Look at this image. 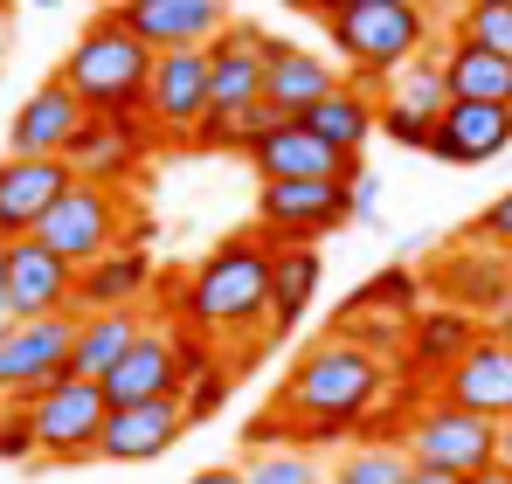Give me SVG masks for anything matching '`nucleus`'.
<instances>
[{
  "label": "nucleus",
  "mask_w": 512,
  "mask_h": 484,
  "mask_svg": "<svg viewBox=\"0 0 512 484\" xmlns=\"http://www.w3.org/2000/svg\"><path fill=\"white\" fill-rule=\"evenodd\" d=\"M250 111H208L194 132V153H250Z\"/></svg>",
  "instance_id": "f704fd0d"
},
{
  "label": "nucleus",
  "mask_w": 512,
  "mask_h": 484,
  "mask_svg": "<svg viewBox=\"0 0 512 484\" xmlns=\"http://www.w3.org/2000/svg\"><path fill=\"white\" fill-rule=\"evenodd\" d=\"M429 7L423 0H353L340 21H326V42H333V56L346 63V77L367 83L374 97H381V83L395 77L402 63H416L429 42Z\"/></svg>",
  "instance_id": "20e7f679"
},
{
  "label": "nucleus",
  "mask_w": 512,
  "mask_h": 484,
  "mask_svg": "<svg viewBox=\"0 0 512 484\" xmlns=\"http://www.w3.org/2000/svg\"><path fill=\"white\" fill-rule=\"evenodd\" d=\"M388 381H395L388 360H374L367 346L326 332V339H312L291 360V374L270 395V415L250 422V450H312V443H333V436L360 429L381 408Z\"/></svg>",
  "instance_id": "f257e3e1"
},
{
  "label": "nucleus",
  "mask_w": 512,
  "mask_h": 484,
  "mask_svg": "<svg viewBox=\"0 0 512 484\" xmlns=\"http://www.w3.org/2000/svg\"><path fill=\"white\" fill-rule=\"evenodd\" d=\"M506 256H512V249H506Z\"/></svg>",
  "instance_id": "3c124183"
},
{
  "label": "nucleus",
  "mask_w": 512,
  "mask_h": 484,
  "mask_svg": "<svg viewBox=\"0 0 512 484\" xmlns=\"http://www.w3.org/2000/svg\"><path fill=\"white\" fill-rule=\"evenodd\" d=\"M423 291L436 305H450V312H464V319H506L512 312V256L506 249H492V242H471L457 236L436 263L423 270Z\"/></svg>",
  "instance_id": "6e6552de"
},
{
  "label": "nucleus",
  "mask_w": 512,
  "mask_h": 484,
  "mask_svg": "<svg viewBox=\"0 0 512 484\" xmlns=\"http://www.w3.org/2000/svg\"><path fill=\"white\" fill-rule=\"evenodd\" d=\"M180 436H187V408H180V395L125 402V408L104 415V429H97V457H104V464H153V457H167Z\"/></svg>",
  "instance_id": "dca6fc26"
},
{
  "label": "nucleus",
  "mask_w": 512,
  "mask_h": 484,
  "mask_svg": "<svg viewBox=\"0 0 512 484\" xmlns=\"http://www.w3.org/2000/svg\"><path fill=\"white\" fill-rule=\"evenodd\" d=\"M395 443L409 450V464H423V471H450V478H478L485 464H499V422L464 415V408H450V402L409 408V422H402Z\"/></svg>",
  "instance_id": "0eeeda50"
},
{
  "label": "nucleus",
  "mask_w": 512,
  "mask_h": 484,
  "mask_svg": "<svg viewBox=\"0 0 512 484\" xmlns=\"http://www.w3.org/2000/svg\"><path fill=\"white\" fill-rule=\"evenodd\" d=\"M0 28H7V0H0Z\"/></svg>",
  "instance_id": "09e8293b"
},
{
  "label": "nucleus",
  "mask_w": 512,
  "mask_h": 484,
  "mask_svg": "<svg viewBox=\"0 0 512 484\" xmlns=\"http://www.w3.org/2000/svg\"><path fill=\"white\" fill-rule=\"evenodd\" d=\"M340 70L333 63H319L312 49H298V42H277L270 35V56H263V104L270 111H284V118H305L319 97H333L340 90Z\"/></svg>",
  "instance_id": "b1692460"
},
{
  "label": "nucleus",
  "mask_w": 512,
  "mask_h": 484,
  "mask_svg": "<svg viewBox=\"0 0 512 484\" xmlns=\"http://www.w3.org/2000/svg\"><path fill=\"white\" fill-rule=\"evenodd\" d=\"M77 305V270L42 249L35 236L0 242V325L21 319H49V312H70Z\"/></svg>",
  "instance_id": "9b49d317"
},
{
  "label": "nucleus",
  "mask_w": 512,
  "mask_h": 484,
  "mask_svg": "<svg viewBox=\"0 0 512 484\" xmlns=\"http://www.w3.org/2000/svg\"><path fill=\"white\" fill-rule=\"evenodd\" d=\"M153 256L139 249V242H118L111 256H97L90 270H77V319H90V312H139V298L153 291Z\"/></svg>",
  "instance_id": "4be33fe9"
},
{
  "label": "nucleus",
  "mask_w": 512,
  "mask_h": 484,
  "mask_svg": "<svg viewBox=\"0 0 512 484\" xmlns=\"http://www.w3.org/2000/svg\"><path fill=\"white\" fill-rule=\"evenodd\" d=\"M0 56H7V28H0Z\"/></svg>",
  "instance_id": "de8ad7c7"
},
{
  "label": "nucleus",
  "mask_w": 512,
  "mask_h": 484,
  "mask_svg": "<svg viewBox=\"0 0 512 484\" xmlns=\"http://www.w3.org/2000/svg\"><path fill=\"white\" fill-rule=\"evenodd\" d=\"M450 42H478V49H492V56L512 63V0H464Z\"/></svg>",
  "instance_id": "473e14b6"
},
{
  "label": "nucleus",
  "mask_w": 512,
  "mask_h": 484,
  "mask_svg": "<svg viewBox=\"0 0 512 484\" xmlns=\"http://www.w3.org/2000/svg\"><path fill=\"white\" fill-rule=\"evenodd\" d=\"M499 464L512 471V422H499Z\"/></svg>",
  "instance_id": "c03bdc74"
},
{
  "label": "nucleus",
  "mask_w": 512,
  "mask_h": 484,
  "mask_svg": "<svg viewBox=\"0 0 512 484\" xmlns=\"http://www.w3.org/2000/svg\"><path fill=\"white\" fill-rule=\"evenodd\" d=\"M104 388L63 374L56 388L28 395V429H35V464H90L97 457V429H104Z\"/></svg>",
  "instance_id": "1a4fd4ad"
},
{
  "label": "nucleus",
  "mask_w": 512,
  "mask_h": 484,
  "mask_svg": "<svg viewBox=\"0 0 512 484\" xmlns=\"http://www.w3.org/2000/svg\"><path fill=\"white\" fill-rule=\"evenodd\" d=\"M423 7H464V0H423Z\"/></svg>",
  "instance_id": "49530a36"
},
{
  "label": "nucleus",
  "mask_w": 512,
  "mask_h": 484,
  "mask_svg": "<svg viewBox=\"0 0 512 484\" xmlns=\"http://www.w3.org/2000/svg\"><path fill=\"white\" fill-rule=\"evenodd\" d=\"M104 388V402L125 408V402H160V395H180L187 388V374H180V353H173V332L167 325H146L139 339H132V353L97 381Z\"/></svg>",
  "instance_id": "412c9836"
},
{
  "label": "nucleus",
  "mask_w": 512,
  "mask_h": 484,
  "mask_svg": "<svg viewBox=\"0 0 512 484\" xmlns=\"http://www.w3.org/2000/svg\"><path fill=\"white\" fill-rule=\"evenodd\" d=\"M243 160L256 166V180H346V187H353V180L367 173L360 160H346V153H333L326 139H312L298 118H284L270 139H256Z\"/></svg>",
  "instance_id": "a211bd4d"
},
{
  "label": "nucleus",
  "mask_w": 512,
  "mask_h": 484,
  "mask_svg": "<svg viewBox=\"0 0 512 484\" xmlns=\"http://www.w3.org/2000/svg\"><path fill=\"white\" fill-rule=\"evenodd\" d=\"M298 125H305L312 139H326L333 153L360 160V146H367V139L381 132V97H374L367 83H353V77H346L340 90H333V97H319V104H312V111H305Z\"/></svg>",
  "instance_id": "393cba45"
},
{
  "label": "nucleus",
  "mask_w": 512,
  "mask_h": 484,
  "mask_svg": "<svg viewBox=\"0 0 512 484\" xmlns=\"http://www.w3.org/2000/svg\"><path fill=\"white\" fill-rule=\"evenodd\" d=\"M243 484H326V464L312 450H250Z\"/></svg>",
  "instance_id": "72a5a7b5"
},
{
  "label": "nucleus",
  "mask_w": 512,
  "mask_h": 484,
  "mask_svg": "<svg viewBox=\"0 0 512 484\" xmlns=\"http://www.w3.org/2000/svg\"><path fill=\"white\" fill-rule=\"evenodd\" d=\"M153 63H160V56H153L132 28H118V21H111V7H104L84 35L70 42V56H63V70H56V77L77 90V104H84L90 118H146Z\"/></svg>",
  "instance_id": "7ed1b4c3"
},
{
  "label": "nucleus",
  "mask_w": 512,
  "mask_h": 484,
  "mask_svg": "<svg viewBox=\"0 0 512 484\" xmlns=\"http://www.w3.org/2000/svg\"><path fill=\"white\" fill-rule=\"evenodd\" d=\"M381 104H402V111H416V118H443L450 111V83H443V56H423V63H402L395 77H388V97Z\"/></svg>",
  "instance_id": "7c9ffc66"
},
{
  "label": "nucleus",
  "mask_w": 512,
  "mask_h": 484,
  "mask_svg": "<svg viewBox=\"0 0 512 484\" xmlns=\"http://www.w3.org/2000/svg\"><path fill=\"white\" fill-rule=\"evenodd\" d=\"M492 339H499V346H506V353H512V312H506V319H499V332H492Z\"/></svg>",
  "instance_id": "a18cd8bd"
},
{
  "label": "nucleus",
  "mask_w": 512,
  "mask_h": 484,
  "mask_svg": "<svg viewBox=\"0 0 512 484\" xmlns=\"http://www.w3.org/2000/svg\"><path fill=\"white\" fill-rule=\"evenodd\" d=\"M512 146V111L506 104H450L436 118V139H429V160L443 166H485Z\"/></svg>",
  "instance_id": "5701e85b"
},
{
  "label": "nucleus",
  "mask_w": 512,
  "mask_h": 484,
  "mask_svg": "<svg viewBox=\"0 0 512 484\" xmlns=\"http://www.w3.org/2000/svg\"><path fill=\"white\" fill-rule=\"evenodd\" d=\"M319 284H326V263H319V249H277V277H270V332L284 339V332H298V319L312 312V298H319Z\"/></svg>",
  "instance_id": "c85d7f7f"
},
{
  "label": "nucleus",
  "mask_w": 512,
  "mask_h": 484,
  "mask_svg": "<svg viewBox=\"0 0 512 484\" xmlns=\"http://www.w3.org/2000/svg\"><path fill=\"white\" fill-rule=\"evenodd\" d=\"M471 484H512V471H506V464H485V471H478Z\"/></svg>",
  "instance_id": "37998d69"
},
{
  "label": "nucleus",
  "mask_w": 512,
  "mask_h": 484,
  "mask_svg": "<svg viewBox=\"0 0 512 484\" xmlns=\"http://www.w3.org/2000/svg\"><path fill=\"white\" fill-rule=\"evenodd\" d=\"M0 464H35V429H28V402H0Z\"/></svg>",
  "instance_id": "c9c22d12"
},
{
  "label": "nucleus",
  "mask_w": 512,
  "mask_h": 484,
  "mask_svg": "<svg viewBox=\"0 0 512 484\" xmlns=\"http://www.w3.org/2000/svg\"><path fill=\"white\" fill-rule=\"evenodd\" d=\"M70 339H77V312L0 325V402H28L56 388L70 374Z\"/></svg>",
  "instance_id": "9d476101"
},
{
  "label": "nucleus",
  "mask_w": 512,
  "mask_h": 484,
  "mask_svg": "<svg viewBox=\"0 0 512 484\" xmlns=\"http://www.w3.org/2000/svg\"><path fill=\"white\" fill-rule=\"evenodd\" d=\"M409 484H471V478H450V471H423V464H409Z\"/></svg>",
  "instance_id": "79ce46f5"
},
{
  "label": "nucleus",
  "mask_w": 512,
  "mask_h": 484,
  "mask_svg": "<svg viewBox=\"0 0 512 484\" xmlns=\"http://www.w3.org/2000/svg\"><path fill=\"white\" fill-rule=\"evenodd\" d=\"M187 484H243V464H208V471H194Z\"/></svg>",
  "instance_id": "a19ab883"
},
{
  "label": "nucleus",
  "mask_w": 512,
  "mask_h": 484,
  "mask_svg": "<svg viewBox=\"0 0 512 484\" xmlns=\"http://www.w3.org/2000/svg\"><path fill=\"white\" fill-rule=\"evenodd\" d=\"M353 222V187L346 180H256V236L270 249H319Z\"/></svg>",
  "instance_id": "39448f33"
},
{
  "label": "nucleus",
  "mask_w": 512,
  "mask_h": 484,
  "mask_svg": "<svg viewBox=\"0 0 512 484\" xmlns=\"http://www.w3.org/2000/svg\"><path fill=\"white\" fill-rule=\"evenodd\" d=\"M416 305H423V277H409V270L395 263V270H381L360 298H346L333 325H353V319H416Z\"/></svg>",
  "instance_id": "c756f323"
},
{
  "label": "nucleus",
  "mask_w": 512,
  "mask_h": 484,
  "mask_svg": "<svg viewBox=\"0 0 512 484\" xmlns=\"http://www.w3.org/2000/svg\"><path fill=\"white\" fill-rule=\"evenodd\" d=\"M222 402H229V367H215V374L187 381V395H180V408H187V429H194V422H208V415H222Z\"/></svg>",
  "instance_id": "e433bc0d"
},
{
  "label": "nucleus",
  "mask_w": 512,
  "mask_h": 484,
  "mask_svg": "<svg viewBox=\"0 0 512 484\" xmlns=\"http://www.w3.org/2000/svg\"><path fill=\"white\" fill-rule=\"evenodd\" d=\"M263 56H270V35L250 28V21H229L208 42V97H215V111L263 104Z\"/></svg>",
  "instance_id": "6ab92c4d"
},
{
  "label": "nucleus",
  "mask_w": 512,
  "mask_h": 484,
  "mask_svg": "<svg viewBox=\"0 0 512 484\" xmlns=\"http://www.w3.org/2000/svg\"><path fill=\"white\" fill-rule=\"evenodd\" d=\"M132 201H125V187H97V180H77L49 215H42V229H35V242L42 249H56L70 270H90L97 256H111L118 242H125V229H132Z\"/></svg>",
  "instance_id": "423d86ee"
},
{
  "label": "nucleus",
  "mask_w": 512,
  "mask_h": 484,
  "mask_svg": "<svg viewBox=\"0 0 512 484\" xmlns=\"http://www.w3.org/2000/svg\"><path fill=\"white\" fill-rule=\"evenodd\" d=\"M436 402L464 408V415H485V422H512V353L492 332H478V346L436 381Z\"/></svg>",
  "instance_id": "f3484780"
},
{
  "label": "nucleus",
  "mask_w": 512,
  "mask_h": 484,
  "mask_svg": "<svg viewBox=\"0 0 512 484\" xmlns=\"http://www.w3.org/2000/svg\"><path fill=\"white\" fill-rule=\"evenodd\" d=\"M35 7H56V0H35Z\"/></svg>",
  "instance_id": "8fccbe9b"
},
{
  "label": "nucleus",
  "mask_w": 512,
  "mask_h": 484,
  "mask_svg": "<svg viewBox=\"0 0 512 484\" xmlns=\"http://www.w3.org/2000/svg\"><path fill=\"white\" fill-rule=\"evenodd\" d=\"M443 83H450V104H506L512 111V63L478 42L443 49Z\"/></svg>",
  "instance_id": "cd10ccee"
},
{
  "label": "nucleus",
  "mask_w": 512,
  "mask_h": 484,
  "mask_svg": "<svg viewBox=\"0 0 512 484\" xmlns=\"http://www.w3.org/2000/svg\"><path fill=\"white\" fill-rule=\"evenodd\" d=\"M270 277H277V249L256 229H243V236L215 242L187 277H173V312H180V325H201L208 339L215 332L263 339L270 332Z\"/></svg>",
  "instance_id": "f03ea898"
},
{
  "label": "nucleus",
  "mask_w": 512,
  "mask_h": 484,
  "mask_svg": "<svg viewBox=\"0 0 512 484\" xmlns=\"http://www.w3.org/2000/svg\"><path fill=\"white\" fill-rule=\"evenodd\" d=\"M146 332L139 312H90L77 319V339H70V374L77 381H104L125 353H132V339Z\"/></svg>",
  "instance_id": "bb28decb"
},
{
  "label": "nucleus",
  "mask_w": 512,
  "mask_h": 484,
  "mask_svg": "<svg viewBox=\"0 0 512 484\" xmlns=\"http://www.w3.org/2000/svg\"><path fill=\"white\" fill-rule=\"evenodd\" d=\"M326 484H409V450L402 443H353L340 464L326 471Z\"/></svg>",
  "instance_id": "2f4dec72"
},
{
  "label": "nucleus",
  "mask_w": 512,
  "mask_h": 484,
  "mask_svg": "<svg viewBox=\"0 0 512 484\" xmlns=\"http://www.w3.org/2000/svg\"><path fill=\"white\" fill-rule=\"evenodd\" d=\"M84 104H77V90L63 77L35 83L28 97H21V111L7 118V153H28V160H63L70 146H77V132H84Z\"/></svg>",
  "instance_id": "2eb2a0df"
},
{
  "label": "nucleus",
  "mask_w": 512,
  "mask_h": 484,
  "mask_svg": "<svg viewBox=\"0 0 512 484\" xmlns=\"http://www.w3.org/2000/svg\"><path fill=\"white\" fill-rule=\"evenodd\" d=\"M381 139H395V146H409V153H429L436 125L416 118V111H402V104H381Z\"/></svg>",
  "instance_id": "4c0bfd02"
},
{
  "label": "nucleus",
  "mask_w": 512,
  "mask_h": 484,
  "mask_svg": "<svg viewBox=\"0 0 512 484\" xmlns=\"http://www.w3.org/2000/svg\"><path fill=\"white\" fill-rule=\"evenodd\" d=\"M208 111H215V97H208V49H167L153 63V90H146L153 146H194Z\"/></svg>",
  "instance_id": "f8f14e48"
},
{
  "label": "nucleus",
  "mask_w": 512,
  "mask_h": 484,
  "mask_svg": "<svg viewBox=\"0 0 512 484\" xmlns=\"http://www.w3.org/2000/svg\"><path fill=\"white\" fill-rule=\"evenodd\" d=\"M291 7H298V14H312V21H340L353 0H291Z\"/></svg>",
  "instance_id": "ea45409f"
},
{
  "label": "nucleus",
  "mask_w": 512,
  "mask_h": 484,
  "mask_svg": "<svg viewBox=\"0 0 512 484\" xmlns=\"http://www.w3.org/2000/svg\"><path fill=\"white\" fill-rule=\"evenodd\" d=\"M153 153V132H146V118H84V132H77V146L63 153V160L77 166V180H97V187H125L139 160Z\"/></svg>",
  "instance_id": "aec40b11"
},
{
  "label": "nucleus",
  "mask_w": 512,
  "mask_h": 484,
  "mask_svg": "<svg viewBox=\"0 0 512 484\" xmlns=\"http://www.w3.org/2000/svg\"><path fill=\"white\" fill-rule=\"evenodd\" d=\"M471 346H478V319H464V312H450V305H423V312L409 319V353H402V367L443 381Z\"/></svg>",
  "instance_id": "a878e982"
},
{
  "label": "nucleus",
  "mask_w": 512,
  "mask_h": 484,
  "mask_svg": "<svg viewBox=\"0 0 512 484\" xmlns=\"http://www.w3.org/2000/svg\"><path fill=\"white\" fill-rule=\"evenodd\" d=\"M111 21L132 28L153 56H167V49H208L229 28V0H111Z\"/></svg>",
  "instance_id": "ddd939ff"
},
{
  "label": "nucleus",
  "mask_w": 512,
  "mask_h": 484,
  "mask_svg": "<svg viewBox=\"0 0 512 484\" xmlns=\"http://www.w3.org/2000/svg\"><path fill=\"white\" fill-rule=\"evenodd\" d=\"M464 236H471V242H492V249H512V187L485 208V215H478V222H471V229H464Z\"/></svg>",
  "instance_id": "58836bf2"
},
{
  "label": "nucleus",
  "mask_w": 512,
  "mask_h": 484,
  "mask_svg": "<svg viewBox=\"0 0 512 484\" xmlns=\"http://www.w3.org/2000/svg\"><path fill=\"white\" fill-rule=\"evenodd\" d=\"M77 187L70 160H28V153H0V242H21L42 229V215Z\"/></svg>",
  "instance_id": "4468645a"
}]
</instances>
